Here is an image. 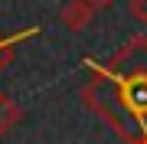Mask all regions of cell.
Here are the masks:
<instances>
[{
	"label": "cell",
	"mask_w": 147,
	"mask_h": 144,
	"mask_svg": "<svg viewBox=\"0 0 147 144\" xmlns=\"http://www.w3.org/2000/svg\"><path fill=\"white\" fill-rule=\"evenodd\" d=\"M95 13H98V10H95L88 0H69L62 10H59V20H62L72 33H79V30H85V26L92 23Z\"/></svg>",
	"instance_id": "cell-1"
},
{
	"label": "cell",
	"mask_w": 147,
	"mask_h": 144,
	"mask_svg": "<svg viewBox=\"0 0 147 144\" xmlns=\"http://www.w3.org/2000/svg\"><path fill=\"white\" fill-rule=\"evenodd\" d=\"M20 121H23V108H20V101L10 98L7 92H0V134L13 131Z\"/></svg>",
	"instance_id": "cell-2"
},
{
	"label": "cell",
	"mask_w": 147,
	"mask_h": 144,
	"mask_svg": "<svg viewBox=\"0 0 147 144\" xmlns=\"http://www.w3.org/2000/svg\"><path fill=\"white\" fill-rule=\"evenodd\" d=\"M36 26L33 30H20V33H13V36H0V66L10 59V46H16V43H23V39H30V36H36Z\"/></svg>",
	"instance_id": "cell-3"
},
{
	"label": "cell",
	"mask_w": 147,
	"mask_h": 144,
	"mask_svg": "<svg viewBox=\"0 0 147 144\" xmlns=\"http://www.w3.org/2000/svg\"><path fill=\"white\" fill-rule=\"evenodd\" d=\"M131 16H137L141 23H147V0H131Z\"/></svg>",
	"instance_id": "cell-4"
},
{
	"label": "cell",
	"mask_w": 147,
	"mask_h": 144,
	"mask_svg": "<svg viewBox=\"0 0 147 144\" xmlns=\"http://www.w3.org/2000/svg\"><path fill=\"white\" fill-rule=\"evenodd\" d=\"M88 3L95 7V10H105V7H111V3H115V0H88Z\"/></svg>",
	"instance_id": "cell-5"
},
{
	"label": "cell",
	"mask_w": 147,
	"mask_h": 144,
	"mask_svg": "<svg viewBox=\"0 0 147 144\" xmlns=\"http://www.w3.org/2000/svg\"><path fill=\"white\" fill-rule=\"evenodd\" d=\"M137 144H147V134H141V141H137Z\"/></svg>",
	"instance_id": "cell-6"
}]
</instances>
